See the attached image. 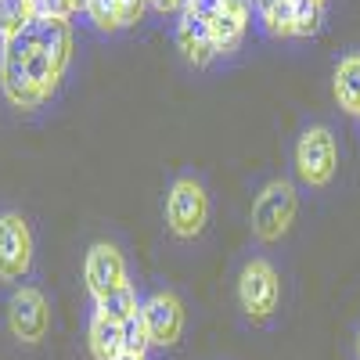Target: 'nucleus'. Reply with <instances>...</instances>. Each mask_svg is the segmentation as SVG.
Masks as SVG:
<instances>
[{"label": "nucleus", "mask_w": 360, "mask_h": 360, "mask_svg": "<svg viewBox=\"0 0 360 360\" xmlns=\"http://www.w3.org/2000/svg\"><path fill=\"white\" fill-rule=\"evenodd\" d=\"M292 217H295V188L288 180H274L252 202V234L259 242H278L292 227Z\"/></svg>", "instance_id": "nucleus-1"}, {"label": "nucleus", "mask_w": 360, "mask_h": 360, "mask_svg": "<svg viewBox=\"0 0 360 360\" xmlns=\"http://www.w3.org/2000/svg\"><path fill=\"white\" fill-rule=\"evenodd\" d=\"M209 220V198L198 180L180 176L166 195V224L176 238H195Z\"/></svg>", "instance_id": "nucleus-2"}, {"label": "nucleus", "mask_w": 360, "mask_h": 360, "mask_svg": "<svg viewBox=\"0 0 360 360\" xmlns=\"http://www.w3.org/2000/svg\"><path fill=\"white\" fill-rule=\"evenodd\" d=\"M339 152H335V137L328 127H310L295 144V169L310 188H324L335 176Z\"/></svg>", "instance_id": "nucleus-3"}, {"label": "nucleus", "mask_w": 360, "mask_h": 360, "mask_svg": "<svg viewBox=\"0 0 360 360\" xmlns=\"http://www.w3.org/2000/svg\"><path fill=\"white\" fill-rule=\"evenodd\" d=\"M238 299H242V310L252 321H263L278 310V299H281V281L274 274V266L266 259H252L242 270V281H238Z\"/></svg>", "instance_id": "nucleus-4"}, {"label": "nucleus", "mask_w": 360, "mask_h": 360, "mask_svg": "<svg viewBox=\"0 0 360 360\" xmlns=\"http://www.w3.org/2000/svg\"><path fill=\"white\" fill-rule=\"evenodd\" d=\"M33 263V234L29 224L18 213L0 217V278L4 281H22Z\"/></svg>", "instance_id": "nucleus-5"}, {"label": "nucleus", "mask_w": 360, "mask_h": 360, "mask_svg": "<svg viewBox=\"0 0 360 360\" xmlns=\"http://www.w3.org/2000/svg\"><path fill=\"white\" fill-rule=\"evenodd\" d=\"M8 321H11V332L22 342H40L51 328V310H47V299L37 288H18L11 295V307H8Z\"/></svg>", "instance_id": "nucleus-6"}, {"label": "nucleus", "mask_w": 360, "mask_h": 360, "mask_svg": "<svg viewBox=\"0 0 360 360\" xmlns=\"http://www.w3.org/2000/svg\"><path fill=\"white\" fill-rule=\"evenodd\" d=\"M141 317H144V328H148L152 346H173L180 339V332H184V307H180V299L173 292L152 295L141 307Z\"/></svg>", "instance_id": "nucleus-7"}, {"label": "nucleus", "mask_w": 360, "mask_h": 360, "mask_svg": "<svg viewBox=\"0 0 360 360\" xmlns=\"http://www.w3.org/2000/svg\"><path fill=\"white\" fill-rule=\"evenodd\" d=\"M83 278H86V288L94 299L108 295L112 288L127 285V259L115 245H105L98 242L94 249L86 252V263H83Z\"/></svg>", "instance_id": "nucleus-8"}, {"label": "nucleus", "mask_w": 360, "mask_h": 360, "mask_svg": "<svg viewBox=\"0 0 360 360\" xmlns=\"http://www.w3.org/2000/svg\"><path fill=\"white\" fill-rule=\"evenodd\" d=\"M176 44L184 51V58L191 65H209L220 54L213 44V22L195 15V11H180V25H176Z\"/></svg>", "instance_id": "nucleus-9"}, {"label": "nucleus", "mask_w": 360, "mask_h": 360, "mask_svg": "<svg viewBox=\"0 0 360 360\" xmlns=\"http://www.w3.org/2000/svg\"><path fill=\"white\" fill-rule=\"evenodd\" d=\"M33 29H37V51H44L58 69H65L69 51H72L69 22H62V18H47V15H37V18H33Z\"/></svg>", "instance_id": "nucleus-10"}, {"label": "nucleus", "mask_w": 360, "mask_h": 360, "mask_svg": "<svg viewBox=\"0 0 360 360\" xmlns=\"http://www.w3.org/2000/svg\"><path fill=\"white\" fill-rule=\"evenodd\" d=\"M0 83H4L8 101L18 105V108H37L44 101V94L33 86V79L25 72V62H18V58H4V62H0Z\"/></svg>", "instance_id": "nucleus-11"}, {"label": "nucleus", "mask_w": 360, "mask_h": 360, "mask_svg": "<svg viewBox=\"0 0 360 360\" xmlns=\"http://www.w3.org/2000/svg\"><path fill=\"white\" fill-rule=\"evenodd\" d=\"M86 342H90L94 360H115L119 353H123V324H115V321L94 314L90 332H86Z\"/></svg>", "instance_id": "nucleus-12"}, {"label": "nucleus", "mask_w": 360, "mask_h": 360, "mask_svg": "<svg viewBox=\"0 0 360 360\" xmlns=\"http://www.w3.org/2000/svg\"><path fill=\"white\" fill-rule=\"evenodd\" d=\"M335 98L346 112L360 115V54H346L335 69Z\"/></svg>", "instance_id": "nucleus-13"}, {"label": "nucleus", "mask_w": 360, "mask_h": 360, "mask_svg": "<svg viewBox=\"0 0 360 360\" xmlns=\"http://www.w3.org/2000/svg\"><path fill=\"white\" fill-rule=\"evenodd\" d=\"M94 307H98L101 317H108V321H115V324H123L127 317H134V314L141 310V307H137V292H134L130 281L119 285V288H112V292L101 295V299H94Z\"/></svg>", "instance_id": "nucleus-14"}, {"label": "nucleus", "mask_w": 360, "mask_h": 360, "mask_svg": "<svg viewBox=\"0 0 360 360\" xmlns=\"http://www.w3.org/2000/svg\"><path fill=\"white\" fill-rule=\"evenodd\" d=\"M245 22H249V15H234V11H220L213 18V44L220 54L238 51V44L245 37Z\"/></svg>", "instance_id": "nucleus-15"}, {"label": "nucleus", "mask_w": 360, "mask_h": 360, "mask_svg": "<svg viewBox=\"0 0 360 360\" xmlns=\"http://www.w3.org/2000/svg\"><path fill=\"white\" fill-rule=\"evenodd\" d=\"M37 18V0H0V37H15Z\"/></svg>", "instance_id": "nucleus-16"}, {"label": "nucleus", "mask_w": 360, "mask_h": 360, "mask_svg": "<svg viewBox=\"0 0 360 360\" xmlns=\"http://www.w3.org/2000/svg\"><path fill=\"white\" fill-rule=\"evenodd\" d=\"M25 72H29V79H33V86L40 90L44 98H51L54 94V86H58V76H62V69H58L51 58L44 54V51H33L29 54V62H25Z\"/></svg>", "instance_id": "nucleus-17"}, {"label": "nucleus", "mask_w": 360, "mask_h": 360, "mask_svg": "<svg viewBox=\"0 0 360 360\" xmlns=\"http://www.w3.org/2000/svg\"><path fill=\"white\" fill-rule=\"evenodd\" d=\"M259 18H263L270 37H292V29H295V0H278V4L270 11H263Z\"/></svg>", "instance_id": "nucleus-18"}, {"label": "nucleus", "mask_w": 360, "mask_h": 360, "mask_svg": "<svg viewBox=\"0 0 360 360\" xmlns=\"http://www.w3.org/2000/svg\"><path fill=\"white\" fill-rule=\"evenodd\" d=\"M324 22V4L321 0H295V29L292 37H314Z\"/></svg>", "instance_id": "nucleus-19"}, {"label": "nucleus", "mask_w": 360, "mask_h": 360, "mask_svg": "<svg viewBox=\"0 0 360 360\" xmlns=\"http://www.w3.org/2000/svg\"><path fill=\"white\" fill-rule=\"evenodd\" d=\"M148 346H152V339H148L144 317H141V310H137L134 317L123 321V353H144Z\"/></svg>", "instance_id": "nucleus-20"}, {"label": "nucleus", "mask_w": 360, "mask_h": 360, "mask_svg": "<svg viewBox=\"0 0 360 360\" xmlns=\"http://www.w3.org/2000/svg\"><path fill=\"white\" fill-rule=\"evenodd\" d=\"M86 15H90V22H94L98 29H119L123 22H119V0H86V8H83Z\"/></svg>", "instance_id": "nucleus-21"}, {"label": "nucleus", "mask_w": 360, "mask_h": 360, "mask_svg": "<svg viewBox=\"0 0 360 360\" xmlns=\"http://www.w3.org/2000/svg\"><path fill=\"white\" fill-rule=\"evenodd\" d=\"M72 11H79L76 0H37V15H47V18H62V22H69Z\"/></svg>", "instance_id": "nucleus-22"}, {"label": "nucleus", "mask_w": 360, "mask_h": 360, "mask_svg": "<svg viewBox=\"0 0 360 360\" xmlns=\"http://www.w3.org/2000/svg\"><path fill=\"white\" fill-rule=\"evenodd\" d=\"M148 4H152V0H119V22H123V25L141 22V15H144Z\"/></svg>", "instance_id": "nucleus-23"}, {"label": "nucleus", "mask_w": 360, "mask_h": 360, "mask_svg": "<svg viewBox=\"0 0 360 360\" xmlns=\"http://www.w3.org/2000/svg\"><path fill=\"white\" fill-rule=\"evenodd\" d=\"M184 11H195V15H202V18L213 22V18L224 11V0H191V4H188Z\"/></svg>", "instance_id": "nucleus-24"}, {"label": "nucleus", "mask_w": 360, "mask_h": 360, "mask_svg": "<svg viewBox=\"0 0 360 360\" xmlns=\"http://www.w3.org/2000/svg\"><path fill=\"white\" fill-rule=\"evenodd\" d=\"M224 11H234V15H249V0H224Z\"/></svg>", "instance_id": "nucleus-25"}, {"label": "nucleus", "mask_w": 360, "mask_h": 360, "mask_svg": "<svg viewBox=\"0 0 360 360\" xmlns=\"http://www.w3.org/2000/svg\"><path fill=\"white\" fill-rule=\"evenodd\" d=\"M252 4H256V11L263 15V11H270V8H274V4H278V0H252Z\"/></svg>", "instance_id": "nucleus-26"}, {"label": "nucleus", "mask_w": 360, "mask_h": 360, "mask_svg": "<svg viewBox=\"0 0 360 360\" xmlns=\"http://www.w3.org/2000/svg\"><path fill=\"white\" fill-rule=\"evenodd\" d=\"M115 360H144V353H119Z\"/></svg>", "instance_id": "nucleus-27"}, {"label": "nucleus", "mask_w": 360, "mask_h": 360, "mask_svg": "<svg viewBox=\"0 0 360 360\" xmlns=\"http://www.w3.org/2000/svg\"><path fill=\"white\" fill-rule=\"evenodd\" d=\"M176 4H180V11H184V8H188V4H191V0H176Z\"/></svg>", "instance_id": "nucleus-28"}, {"label": "nucleus", "mask_w": 360, "mask_h": 360, "mask_svg": "<svg viewBox=\"0 0 360 360\" xmlns=\"http://www.w3.org/2000/svg\"><path fill=\"white\" fill-rule=\"evenodd\" d=\"M356 349H360V339H356Z\"/></svg>", "instance_id": "nucleus-29"}, {"label": "nucleus", "mask_w": 360, "mask_h": 360, "mask_svg": "<svg viewBox=\"0 0 360 360\" xmlns=\"http://www.w3.org/2000/svg\"><path fill=\"white\" fill-rule=\"evenodd\" d=\"M321 4H324V0H321Z\"/></svg>", "instance_id": "nucleus-30"}]
</instances>
